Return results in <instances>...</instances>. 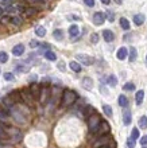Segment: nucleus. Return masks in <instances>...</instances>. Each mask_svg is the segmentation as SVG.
<instances>
[{"instance_id":"nucleus-1","label":"nucleus","mask_w":147,"mask_h":148,"mask_svg":"<svg viewBox=\"0 0 147 148\" xmlns=\"http://www.w3.org/2000/svg\"><path fill=\"white\" fill-rule=\"evenodd\" d=\"M77 101V93L73 90H65L61 98V106H70Z\"/></svg>"},{"instance_id":"nucleus-2","label":"nucleus","mask_w":147,"mask_h":148,"mask_svg":"<svg viewBox=\"0 0 147 148\" xmlns=\"http://www.w3.org/2000/svg\"><path fill=\"white\" fill-rule=\"evenodd\" d=\"M88 124H89V132L93 133L97 129V127L101 124L100 117L97 116V114H90V116H89V120H88Z\"/></svg>"},{"instance_id":"nucleus-3","label":"nucleus","mask_w":147,"mask_h":148,"mask_svg":"<svg viewBox=\"0 0 147 148\" xmlns=\"http://www.w3.org/2000/svg\"><path fill=\"white\" fill-rule=\"evenodd\" d=\"M76 59H77L78 62H81L82 65H85V66H90L95 63V58L93 57H89L86 54H77L76 55Z\"/></svg>"},{"instance_id":"nucleus-4","label":"nucleus","mask_w":147,"mask_h":148,"mask_svg":"<svg viewBox=\"0 0 147 148\" xmlns=\"http://www.w3.org/2000/svg\"><path fill=\"white\" fill-rule=\"evenodd\" d=\"M111 140H112V137L109 136V135H104V136H100V137H99V139H97V140L92 144V147L93 148H100V147H103V145L111 143Z\"/></svg>"},{"instance_id":"nucleus-5","label":"nucleus","mask_w":147,"mask_h":148,"mask_svg":"<svg viewBox=\"0 0 147 148\" xmlns=\"http://www.w3.org/2000/svg\"><path fill=\"white\" fill-rule=\"evenodd\" d=\"M109 124L107 123V121H101V124L100 127H99V129H97V132L95 133V135H97V136L100 137V136H104V135H107V133L109 132Z\"/></svg>"},{"instance_id":"nucleus-6","label":"nucleus","mask_w":147,"mask_h":148,"mask_svg":"<svg viewBox=\"0 0 147 148\" xmlns=\"http://www.w3.org/2000/svg\"><path fill=\"white\" fill-rule=\"evenodd\" d=\"M30 93L32 94V97H34L35 100H39V98H41V93H42L41 85H38V84H31L30 85Z\"/></svg>"},{"instance_id":"nucleus-7","label":"nucleus","mask_w":147,"mask_h":148,"mask_svg":"<svg viewBox=\"0 0 147 148\" xmlns=\"http://www.w3.org/2000/svg\"><path fill=\"white\" fill-rule=\"evenodd\" d=\"M105 22V14L104 12H96L93 15V23L97 24V26H101V24Z\"/></svg>"},{"instance_id":"nucleus-8","label":"nucleus","mask_w":147,"mask_h":148,"mask_svg":"<svg viewBox=\"0 0 147 148\" xmlns=\"http://www.w3.org/2000/svg\"><path fill=\"white\" fill-rule=\"evenodd\" d=\"M20 94H22V98H23L24 101L27 102L28 105H32V102H34L35 98L32 97V94L30 93V90H28V92H27V90H23V92H22Z\"/></svg>"},{"instance_id":"nucleus-9","label":"nucleus","mask_w":147,"mask_h":148,"mask_svg":"<svg viewBox=\"0 0 147 148\" xmlns=\"http://www.w3.org/2000/svg\"><path fill=\"white\" fill-rule=\"evenodd\" d=\"M81 86L84 88L85 90H90L93 88V81H92V78H89V77H84L82 78V81H81Z\"/></svg>"},{"instance_id":"nucleus-10","label":"nucleus","mask_w":147,"mask_h":148,"mask_svg":"<svg viewBox=\"0 0 147 148\" xmlns=\"http://www.w3.org/2000/svg\"><path fill=\"white\" fill-rule=\"evenodd\" d=\"M23 53H24V45H22V43L14 46V49H12V54L15 55V57H20Z\"/></svg>"},{"instance_id":"nucleus-11","label":"nucleus","mask_w":147,"mask_h":148,"mask_svg":"<svg viewBox=\"0 0 147 148\" xmlns=\"http://www.w3.org/2000/svg\"><path fill=\"white\" fill-rule=\"evenodd\" d=\"M127 55H128V50L126 49V47H120L119 50H117V53H116L117 59H120V61L126 59V58H127Z\"/></svg>"},{"instance_id":"nucleus-12","label":"nucleus","mask_w":147,"mask_h":148,"mask_svg":"<svg viewBox=\"0 0 147 148\" xmlns=\"http://www.w3.org/2000/svg\"><path fill=\"white\" fill-rule=\"evenodd\" d=\"M69 35L72 36V38H76V36L80 35V28H78V26H76V24L70 26L69 27Z\"/></svg>"},{"instance_id":"nucleus-13","label":"nucleus","mask_w":147,"mask_h":148,"mask_svg":"<svg viewBox=\"0 0 147 148\" xmlns=\"http://www.w3.org/2000/svg\"><path fill=\"white\" fill-rule=\"evenodd\" d=\"M103 38L105 39V42H112L113 39H115V35H113V32H111L109 30H104V31H103Z\"/></svg>"},{"instance_id":"nucleus-14","label":"nucleus","mask_w":147,"mask_h":148,"mask_svg":"<svg viewBox=\"0 0 147 148\" xmlns=\"http://www.w3.org/2000/svg\"><path fill=\"white\" fill-rule=\"evenodd\" d=\"M134 23H135L136 26L143 24L144 23V15H143V14H136V15L134 16Z\"/></svg>"},{"instance_id":"nucleus-15","label":"nucleus","mask_w":147,"mask_h":148,"mask_svg":"<svg viewBox=\"0 0 147 148\" xmlns=\"http://www.w3.org/2000/svg\"><path fill=\"white\" fill-rule=\"evenodd\" d=\"M143 98H144V92L143 90H138L136 92V96H135V100H136V104L140 105L143 102Z\"/></svg>"},{"instance_id":"nucleus-16","label":"nucleus","mask_w":147,"mask_h":148,"mask_svg":"<svg viewBox=\"0 0 147 148\" xmlns=\"http://www.w3.org/2000/svg\"><path fill=\"white\" fill-rule=\"evenodd\" d=\"M123 123H124V125L131 124V113H130V110H126L123 113Z\"/></svg>"},{"instance_id":"nucleus-17","label":"nucleus","mask_w":147,"mask_h":148,"mask_svg":"<svg viewBox=\"0 0 147 148\" xmlns=\"http://www.w3.org/2000/svg\"><path fill=\"white\" fill-rule=\"evenodd\" d=\"M119 105L123 106V108H127L128 100H127V97H126L124 94H120V96H119Z\"/></svg>"},{"instance_id":"nucleus-18","label":"nucleus","mask_w":147,"mask_h":148,"mask_svg":"<svg viewBox=\"0 0 147 148\" xmlns=\"http://www.w3.org/2000/svg\"><path fill=\"white\" fill-rule=\"evenodd\" d=\"M20 97H22V94H20L19 92H12V93L10 94V98H11L14 102H20Z\"/></svg>"},{"instance_id":"nucleus-19","label":"nucleus","mask_w":147,"mask_h":148,"mask_svg":"<svg viewBox=\"0 0 147 148\" xmlns=\"http://www.w3.org/2000/svg\"><path fill=\"white\" fill-rule=\"evenodd\" d=\"M7 117H8V108L1 105L0 106V119H4V120H6Z\"/></svg>"},{"instance_id":"nucleus-20","label":"nucleus","mask_w":147,"mask_h":148,"mask_svg":"<svg viewBox=\"0 0 147 148\" xmlns=\"http://www.w3.org/2000/svg\"><path fill=\"white\" fill-rule=\"evenodd\" d=\"M35 34L38 36H45L46 35V28L43 27V26H38V27L35 28Z\"/></svg>"},{"instance_id":"nucleus-21","label":"nucleus","mask_w":147,"mask_h":148,"mask_svg":"<svg viewBox=\"0 0 147 148\" xmlns=\"http://www.w3.org/2000/svg\"><path fill=\"white\" fill-rule=\"evenodd\" d=\"M120 26H121V28L126 30V31L130 30V22H128L126 18H121V19H120Z\"/></svg>"},{"instance_id":"nucleus-22","label":"nucleus","mask_w":147,"mask_h":148,"mask_svg":"<svg viewBox=\"0 0 147 148\" xmlns=\"http://www.w3.org/2000/svg\"><path fill=\"white\" fill-rule=\"evenodd\" d=\"M136 58H138V51H136L135 47H132L130 50V61L134 62V61H136Z\"/></svg>"},{"instance_id":"nucleus-23","label":"nucleus","mask_w":147,"mask_h":148,"mask_svg":"<svg viewBox=\"0 0 147 148\" xmlns=\"http://www.w3.org/2000/svg\"><path fill=\"white\" fill-rule=\"evenodd\" d=\"M69 67L72 69L73 71H81V66H80V63L74 62V61H72V62L69 63Z\"/></svg>"},{"instance_id":"nucleus-24","label":"nucleus","mask_w":147,"mask_h":148,"mask_svg":"<svg viewBox=\"0 0 147 148\" xmlns=\"http://www.w3.org/2000/svg\"><path fill=\"white\" fill-rule=\"evenodd\" d=\"M35 14H37V10L32 7H27L26 8V11H24V15L27 16V18H30V16H34Z\"/></svg>"},{"instance_id":"nucleus-25","label":"nucleus","mask_w":147,"mask_h":148,"mask_svg":"<svg viewBox=\"0 0 147 148\" xmlns=\"http://www.w3.org/2000/svg\"><path fill=\"white\" fill-rule=\"evenodd\" d=\"M107 81H108V85H111V86H116L117 85V79L113 74H111V75L107 78Z\"/></svg>"},{"instance_id":"nucleus-26","label":"nucleus","mask_w":147,"mask_h":148,"mask_svg":"<svg viewBox=\"0 0 147 148\" xmlns=\"http://www.w3.org/2000/svg\"><path fill=\"white\" fill-rule=\"evenodd\" d=\"M45 57H46V59H49V61H55V59H57V55H55L53 51H46V53H45Z\"/></svg>"},{"instance_id":"nucleus-27","label":"nucleus","mask_w":147,"mask_h":148,"mask_svg":"<svg viewBox=\"0 0 147 148\" xmlns=\"http://www.w3.org/2000/svg\"><path fill=\"white\" fill-rule=\"evenodd\" d=\"M22 22H23V20H22V18H19V16H12L11 18V23H14L15 26H20Z\"/></svg>"},{"instance_id":"nucleus-28","label":"nucleus","mask_w":147,"mask_h":148,"mask_svg":"<svg viewBox=\"0 0 147 148\" xmlns=\"http://www.w3.org/2000/svg\"><path fill=\"white\" fill-rule=\"evenodd\" d=\"M139 127L140 128H147V117L143 116V117H140L139 119Z\"/></svg>"},{"instance_id":"nucleus-29","label":"nucleus","mask_w":147,"mask_h":148,"mask_svg":"<svg viewBox=\"0 0 147 148\" xmlns=\"http://www.w3.org/2000/svg\"><path fill=\"white\" fill-rule=\"evenodd\" d=\"M103 112H104L107 116H112V108L109 105H103Z\"/></svg>"},{"instance_id":"nucleus-30","label":"nucleus","mask_w":147,"mask_h":148,"mask_svg":"<svg viewBox=\"0 0 147 148\" xmlns=\"http://www.w3.org/2000/svg\"><path fill=\"white\" fill-rule=\"evenodd\" d=\"M8 61V55L4 51H0V63H6Z\"/></svg>"},{"instance_id":"nucleus-31","label":"nucleus","mask_w":147,"mask_h":148,"mask_svg":"<svg viewBox=\"0 0 147 148\" xmlns=\"http://www.w3.org/2000/svg\"><path fill=\"white\" fill-rule=\"evenodd\" d=\"M124 90H135V84H132V82H128V84H126V85L123 86Z\"/></svg>"},{"instance_id":"nucleus-32","label":"nucleus","mask_w":147,"mask_h":148,"mask_svg":"<svg viewBox=\"0 0 147 148\" xmlns=\"http://www.w3.org/2000/svg\"><path fill=\"white\" fill-rule=\"evenodd\" d=\"M131 137L134 139V140H136V139H139V131H138V128H134V129H132Z\"/></svg>"},{"instance_id":"nucleus-33","label":"nucleus","mask_w":147,"mask_h":148,"mask_svg":"<svg viewBox=\"0 0 147 148\" xmlns=\"http://www.w3.org/2000/svg\"><path fill=\"white\" fill-rule=\"evenodd\" d=\"M127 148H135V140L132 137L127 139Z\"/></svg>"},{"instance_id":"nucleus-34","label":"nucleus","mask_w":147,"mask_h":148,"mask_svg":"<svg viewBox=\"0 0 147 148\" xmlns=\"http://www.w3.org/2000/svg\"><path fill=\"white\" fill-rule=\"evenodd\" d=\"M0 3L3 7H11L12 5V0H0Z\"/></svg>"},{"instance_id":"nucleus-35","label":"nucleus","mask_w":147,"mask_h":148,"mask_svg":"<svg viewBox=\"0 0 147 148\" xmlns=\"http://www.w3.org/2000/svg\"><path fill=\"white\" fill-rule=\"evenodd\" d=\"M53 35H54V38H57L58 40H61L62 39V31L61 30H55V31L53 32Z\"/></svg>"},{"instance_id":"nucleus-36","label":"nucleus","mask_w":147,"mask_h":148,"mask_svg":"<svg viewBox=\"0 0 147 148\" xmlns=\"http://www.w3.org/2000/svg\"><path fill=\"white\" fill-rule=\"evenodd\" d=\"M90 42H92V43H97V42H99V35H97L96 32L90 35Z\"/></svg>"},{"instance_id":"nucleus-37","label":"nucleus","mask_w":147,"mask_h":148,"mask_svg":"<svg viewBox=\"0 0 147 148\" xmlns=\"http://www.w3.org/2000/svg\"><path fill=\"white\" fill-rule=\"evenodd\" d=\"M4 78H6L7 81H11V79H14V74L12 73H6L4 74Z\"/></svg>"},{"instance_id":"nucleus-38","label":"nucleus","mask_w":147,"mask_h":148,"mask_svg":"<svg viewBox=\"0 0 147 148\" xmlns=\"http://www.w3.org/2000/svg\"><path fill=\"white\" fill-rule=\"evenodd\" d=\"M84 3H85V5H88V7H93V5H95V0H84Z\"/></svg>"},{"instance_id":"nucleus-39","label":"nucleus","mask_w":147,"mask_h":148,"mask_svg":"<svg viewBox=\"0 0 147 148\" xmlns=\"http://www.w3.org/2000/svg\"><path fill=\"white\" fill-rule=\"evenodd\" d=\"M140 144L143 145V147H147V135H146V136H143L142 139H140Z\"/></svg>"},{"instance_id":"nucleus-40","label":"nucleus","mask_w":147,"mask_h":148,"mask_svg":"<svg viewBox=\"0 0 147 148\" xmlns=\"http://www.w3.org/2000/svg\"><path fill=\"white\" fill-rule=\"evenodd\" d=\"M100 148H115V143H108V144L103 145V147H100Z\"/></svg>"},{"instance_id":"nucleus-41","label":"nucleus","mask_w":147,"mask_h":148,"mask_svg":"<svg viewBox=\"0 0 147 148\" xmlns=\"http://www.w3.org/2000/svg\"><path fill=\"white\" fill-rule=\"evenodd\" d=\"M42 86H49L50 85V82H49V79H46V78H43L42 79V84H41Z\"/></svg>"},{"instance_id":"nucleus-42","label":"nucleus","mask_w":147,"mask_h":148,"mask_svg":"<svg viewBox=\"0 0 147 148\" xmlns=\"http://www.w3.org/2000/svg\"><path fill=\"white\" fill-rule=\"evenodd\" d=\"M30 46L31 47H37V46H39V43L37 42V40H31V42H30Z\"/></svg>"},{"instance_id":"nucleus-43","label":"nucleus","mask_w":147,"mask_h":148,"mask_svg":"<svg viewBox=\"0 0 147 148\" xmlns=\"http://www.w3.org/2000/svg\"><path fill=\"white\" fill-rule=\"evenodd\" d=\"M3 14H4V10H3V7H0V18L3 16Z\"/></svg>"},{"instance_id":"nucleus-44","label":"nucleus","mask_w":147,"mask_h":148,"mask_svg":"<svg viewBox=\"0 0 147 148\" xmlns=\"http://www.w3.org/2000/svg\"><path fill=\"white\" fill-rule=\"evenodd\" d=\"M31 1H35V3H43L45 0H31Z\"/></svg>"},{"instance_id":"nucleus-45","label":"nucleus","mask_w":147,"mask_h":148,"mask_svg":"<svg viewBox=\"0 0 147 148\" xmlns=\"http://www.w3.org/2000/svg\"><path fill=\"white\" fill-rule=\"evenodd\" d=\"M101 1H103L104 4H109V1H111V0H101Z\"/></svg>"},{"instance_id":"nucleus-46","label":"nucleus","mask_w":147,"mask_h":148,"mask_svg":"<svg viewBox=\"0 0 147 148\" xmlns=\"http://www.w3.org/2000/svg\"><path fill=\"white\" fill-rule=\"evenodd\" d=\"M121 1H123V0H115V3L116 4H121Z\"/></svg>"},{"instance_id":"nucleus-47","label":"nucleus","mask_w":147,"mask_h":148,"mask_svg":"<svg viewBox=\"0 0 147 148\" xmlns=\"http://www.w3.org/2000/svg\"><path fill=\"white\" fill-rule=\"evenodd\" d=\"M143 148H146V147H143Z\"/></svg>"}]
</instances>
